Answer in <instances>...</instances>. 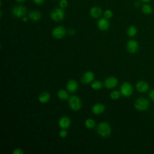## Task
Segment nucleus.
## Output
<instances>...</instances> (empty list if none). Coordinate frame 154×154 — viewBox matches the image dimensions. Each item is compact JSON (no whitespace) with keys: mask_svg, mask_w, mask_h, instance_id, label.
I'll return each instance as SVG.
<instances>
[{"mask_svg":"<svg viewBox=\"0 0 154 154\" xmlns=\"http://www.w3.org/2000/svg\"><path fill=\"white\" fill-rule=\"evenodd\" d=\"M57 96L61 100H66L69 97V94L66 90L64 89H60L58 91Z\"/></svg>","mask_w":154,"mask_h":154,"instance_id":"aec40b11","label":"nucleus"},{"mask_svg":"<svg viewBox=\"0 0 154 154\" xmlns=\"http://www.w3.org/2000/svg\"><path fill=\"white\" fill-rule=\"evenodd\" d=\"M96 126V122L93 119H87L85 121V126L89 129H93Z\"/></svg>","mask_w":154,"mask_h":154,"instance_id":"4be33fe9","label":"nucleus"},{"mask_svg":"<svg viewBox=\"0 0 154 154\" xmlns=\"http://www.w3.org/2000/svg\"><path fill=\"white\" fill-rule=\"evenodd\" d=\"M141 11L143 14L146 15H149L152 13L153 8L152 6L147 3H145L141 7Z\"/></svg>","mask_w":154,"mask_h":154,"instance_id":"6ab92c4d","label":"nucleus"},{"mask_svg":"<svg viewBox=\"0 0 154 154\" xmlns=\"http://www.w3.org/2000/svg\"><path fill=\"white\" fill-rule=\"evenodd\" d=\"M66 29L64 26L59 25L57 26L52 29L51 34L54 38L57 39H61L66 35Z\"/></svg>","mask_w":154,"mask_h":154,"instance_id":"423d86ee","label":"nucleus"},{"mask_svg":"<svg viewBox=\"0 0 154 154\" xmlns=\"http://www.w3.org/2000/svg\"><path fill=\"white\" fill-rule=\"evenodd\" d=\"M92 112L96 115H99L102 114L105 110V106L102 103H96L94 104L91 108Z\"/></svg>","mask_w":154,"mask_h":154,"instance_id":"2eb2a0df","label":"nucleus"},{"mask_svg":"<svg viewBox=\"0 0 154 154\" xmlns=\"http://www.w3.org/2000/svg\"><path fill=\"white\" fill-rule=\"evenodd\" d=\"M32 1L37 5H41L43 4L45 1V0H32Z\"/></svg>","mask_w":154,"mask_h":154,"instance_id":"7c9ffc66","label":"nucleus"},{"mask_svg":"<svg viewBox=\"0 0 154 154\" xmlns=\"http://www.w3.org/2000/svg\"><path fill=\"white\" fill-rule=\"evenodd\" d=\"M16 2H24V1H25L26 0H15Z\"/></svg>","mask_w":154,"mask_h":154,"instance_id":"72a5a7b5","label":"nucleus"},{"mask_svg":"<svg viewBox=\"0 0 154 154\" xmlns=\"http://www.w3.org/2000/svg\"><path fill=\"white\" fill-rule=\"evenodd\" d=\"M71 124V120L67 116H63L58 120V125L61 129H67Z\"/></svg>","mask_w":154,"mask_h":154,"instance_id":"4468645a","label":"nucleus"},{"mask_svg":"<svg viewBox=\"0 0 154 154\" xmlns=\"http://www.w3.org/2000/svg\"><path fill=\"white\" fill-rule=\"evenodd\" d=\"M66 88L70 93H75L78 88V84L75 80L70 79L67 83Z\"/></svg>","mask_w":154,"mask_h":154,"instance_id":"dca6fc26","label":"nucleus"},{"mask_svg":"<svg viewBox=\"0 0 154 154\" xmlns=\"http://www.w3.org/2000/svg\"><path fill=\"white\" fill-rule=\"evenodd\" d=\"M22 21L24 22H27L28 20V17L24 16L23 17H22Z\"/></svg>","mask_w":154,"mask_h":154,"instance_id":"2f4dec72","label":"nucleus"},{"mask_svg":"<svg viewBox=\"0 0 154 154\" xmlns=\"http://www.w3.org/2000/svg\"><path fill=\"white\" fill-rule=\"evenodd\" d=\"M126 32H127V34H128V35L129 37H134L137 34V28L135 26L130 25L128 28Z\"/></svg>","mask_w":154,"mask_h":154,"instance_id":"412c9836","label":"nucleus"},{"mask_svg":"<svg viewBox=\"0 0 154 154\" xmlns=\"http://www.w3.org/2000/svg\"><path fill=\"white\" fill-rule=\"evenodd\" d=\"M150 103L148 99L144 97H140L137 99L134 103V106L138 111H145L149 107Z\"/></svg>","mask_w":154,"mask_h":154,"instance_id":"20e7f679","label":"nucleus"},{"mask_svg":"<svg viewBox=\"0 0 154 154\" xmlns=\"http://www.w3.org/2000/svg\"><path fill=\"white\" fill-rule=\"evenodd\" d=\"M67 32L68 34L70 35H73L75 34L76 33V31L74 28H70L68 29L67 31Z\"/></svg>","mask_w":154,"mask_h":154,"instance_id":"c85d7f7f","label":"nucleus"},{"mask_svg":"<svg viewBox=\"0 0 154 154\" xmlns=\"http://www.w3.org/2000/svg\"><path fill=\"white\" fill-rule=\"evenodd\" d=\"M0 15H1V17H2V11H0Z\"/></svg>","mask_w":154,"mask_h":154,"instance_id":"f704fd0d","label":"nucleus"},{"mask_svg":"<svg viewBox=\"0 0 154 154\" xmlns=\"http://www.w3.org/2000/svg\"><path fill=\"white\" fill-rule=\"evenodd\" d=\"M94 78V75L93 72L87 71L83 74L81 81L83 84H87L93 82Z\"/></svg>","mask_w":154,"mask_h":154,"instance_id":"f8f14e48","label":"nucleus"},{"mask_svg":"<svg viewBox=\"0 0 154 154\" xmlns=\"http://www.w3.org/2000/svg\"><path fill=\"white\" fill-rule=\"evenodd\" d=\"M11 13L16 18H22L26 13V8L22 5H17L13 7Z\"/></svg>","mask_w":154,"mask_h":154,"instance_id":"0eeeda50","label":"nucleus"},{"mask_svg":"<svg viewBox=\"0 0 154 154\" xmlns=\"http://www.w3.org/2000/svg\"><path fill=\"white\" fill-rule=\"evenodd\" d=\"M135 87L138 91H139L140 93H144L149 90V85L146 81L141 80L137 82V84H135Z\"/></svg>","mask_w":154,"mask_h":154,"instance_id":"9d476101","label":"nucleus"},{"mask_svg":"<svg viewBox=\"0 0 154 154\" xmlns=\"http://www.w3.org/2000/svg\"><path fill=\"white\" fill-rule=\"evenodd\" d=\"M68 5V1L67 0H60L59 2V7L62 8H65Z\"/></svg>","mask_w":154,"mask_h":154,"instance_id":"bb28decb","label":"nucleus"},{"mask_svg":"<svg viewBox=\"0 0 154 154\" xmlns=\"http://www.w3.org/2000/svg\"><path fill=\"white\" fill-rule=\"evenodd\" d=\"M152 0H141V2H144V3H148L149 2H150Z\"/></svg>","mask_w":154,"mask_h":154,"instance_id":"473e14b6","label":"nucleus"},{"mask_svg":"<svg viewBox=\"0 0 154 154\" xmlns=\"http://www.w3.org/2000/svg\"><path fill=\"white\" fill-rule=\"evenodd\" d=\"M97 28L100 30V31H106L109 29L110 24L108 21V20L105 17L100 18L97 23Z\"/></svg>","mask_w":154,"mask_h":154,"instance_id":"9b49d317","label":"nucleus"},{"mask_svg":"<svg viewBox=\"0 0 154 154\" xmlns=\"http://www.w3.org/2000/svg\"><path fill=\"white\" fill-rule=\"evenodd\" d=\"M149 96L151 100L154 101V88L150 90V91L149 93Z\"/></svg>","mask_w":154,"mask_h":154,"instance_id":"c756f323","label":"nucleus"},{"mask_svg":"<svg viewBox=\"0 0 154 154\" xmlns=\"http://www.w3.org/2000/svg\"><path fill=\"white\" fill-rule=\"evenodd\" d=\"M69 105L73 111H78L81 109L82 103L81 99L77 96L73 95L69 99Z\"/></svg>","mask_w":154,"mask_h":154,"instance_id":"7ed1b4c3","label":"nucleus"},{"mask_svg":"<svg viewBox=\"0 0 154 154\" xmlns=\"http://www.w3.org/2000/svg\"><path fill=\"white\" fill-rule=\"evenodd\" d=\"M119 83L118 79L115 76H109L106 78L103 82L104 86L108 89H111L116 87Z\"/></svg>","mask_w":154,"mask_h":154,"instance_id":"1a4fd4ad","label":"nucleus"},{"mask_svg":"<svg viewBox=\"0 0 154 154\" xmlns=\"http://www.w3.org/2000/svg\"><path fill=\"white\" fill-rule=\"evenodd\" d=\"M23 151L20 148H16L13 150V154H23Z\"/></svg>","mask_w":154,"mask_h":154,"instance_id":"cd10ccee","label":"nucleus"},{"mask_svg":"<svg viewBox=\"0 0 154 154\" xmlns=\"http://www.w3.org/2000/svg\"><path fill=\"white\" fill-rule=\"evenodd\" d=\"M139 48V45L137 41L131 39L128 41L126 43V49L127 51L130 54H135L136 53Z\"/></svg>","mask_w":154,"mask_h":154,"instance_id":"6e6552de","label":"nucleus"},{"mask_svg":"<svg viewBox=\"0 0 154 154\" xmlns=\"http://www.w3.org/2000/svg\"><path fill=\"white\" fill-rule=\"evenodd\" d=\"M121 93L117 90H114L110 93V97L113 100H117L120 97Z\"/></svg>","mask_w":154,"mask_h":154,"instance_id":"b1692460","label":"nucleus"},{"mask_svg":"<svg viewBox=\"0 0 154 154\" xmlns=\"http://www.w3.org/2000/svg\"><path fill=\"white\" fill-rule=\"evenodd\" d=\"M103 16H104L105 18H106L107 19H111L113 16V13H112V11L111 10L107 9V10L104 11V12H103Z\"/></svg>","mask_w":154,"mask_h":154,"instance_id":"393cba45","label":"nucleus"},{"mask_svg":"<svg viewBox=\"0 0 154 154\" xmlns=\"http://www.w3.org/2000/svg\"><path fill=\"white\" fill-rule=\"evenodd\" d=\"M91 87L94 90H99L102 87V83L99 80L94 81L91 84Z\"/></svg>","mask_w":154,"mask_h":154,"instance_id":"5701e85b","label":"nucleus"},{"mask_svg":"<svg viewBox=\"0 0 154 154\" xmlns=\"http://www.w3.org/2000/svg\"><path fill=\"white\" fill-rule=\"evenodd\" d=\"M29 19L33 22H37L40 20L42 17V14L37 10H32L28 13Z\"/></svg>","mask_w":154,"mask_h":154,"instance_id":"f3484780","label":"nucleus"},{"mask_svg":"<svg viewBox=\"0 0 154 154\" xmlns=\"http://www.w3.org/2000/svg\"><path fill=\"white\" fill-rule=\"evenodd\" d=\"M65 17V11L61 7H57L53 9L50 13L51 19L55 22H60L64 19Z\"/></svg>","mask_w":154,"mask_h":154,"instance_id":"f03ea898","label":"nucleus"},{"mask_svg":"<svg viewBox=\"0 0 154 154\" xmlns=\"http://www.w3.org/2000/svg\"><path fill=\"white\" fill-rule=\"evenodd\" d=\"M90 15L91 17L97 19L100 17L102 14V10L100 7L93 6L92 7L89 11Z\"/></svg>","mask_w":154,"mask_h":154,"instance_id":"ddd939ff","label":"nucleus"},{"mask_svg":"<svg viewBox=\"0 0 154 154\" xmlns=\"http://www.w3.org/2000/svg\"><path fill=\"white\" fill-rule=\"evenodd\" d=\"M51 99V95L48 92L43 91L38 96V101L42 103H48Z\"/></svg>","mask_w":154,"mask_h":154,"instance_id":"a211bd4d","label":"nucleus"},{"mask_svg":"<svg viewBox=\"0 0 154 154\" xmlns=\"http://www.w3.org/2000/svg\"><path fill=\"white\" fill-rule=\"evenodd\" d=\"M67 134H68V132L66 130V129H61L59 132V136L62 138H66L67 136Z\"/></svg>","mask_w":154,"mask_h":154,"instance_id":"a878e982","label":"nucleus"},{"mask_svg":"<svg viewBox=\"0 0 154 154\" xmlns=\"http://www.w3.org/2000/svg\"><path fill=\"white\" fill-rule=\"evenodd\" d=\"M120 93L121 94L126 97H128L133 93L132 85L127 81L123 82L120 86Z\"/></svg>","mask_w":154,"mask_h":154,"instance_id":"39448f33","label":"nucleus"},{"mask_svg":"<svg viewBox=\"0 0 154 154\" xmlns=\"http://www.w3.org/2000/svg\"><path fill=\"white\" fill-rule=\"evenodd\" d=\"M97 132L102 137L106 138L109 136L111 132V128L107 122H101L97 126Z\"/></svg>","mask_w":154,"mask_h":154,"instance_id":"f257e3e1","label":"nucleus"}]
</instances>
